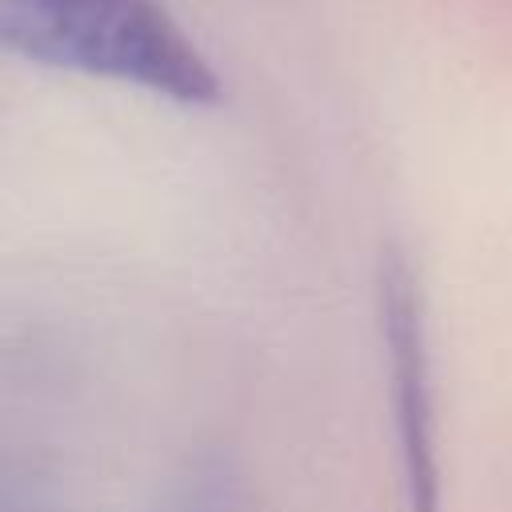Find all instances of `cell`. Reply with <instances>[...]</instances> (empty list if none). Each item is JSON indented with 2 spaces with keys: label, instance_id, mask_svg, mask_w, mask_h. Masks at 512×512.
I'll return each mask as SVG.
<instances>
[{
  "label": "cell",
  "instance_id": "cell-2",
  "mask_svg": "<svg viewBox=\"0 0 512 512\" xmlns=\"http://www.w3.org/2000/svg\"><path fill=\"white\" fill-rule=\"evenodd\" d=\"M376 320L388 368V408L396 436L400 512H440V436L428 308L416 268L400 248H388L376 276Z\"/></svg>",
  "mask_w": 512,
  "mask_h": 512
},
{
  "label": "cell",
  "instance_id": "cell-1",
  "mask_svg": "<svg viewBox=\"0 0 512 512\" xmlns=\"http://www.w3.org/2000/svg\"><path fill=\"white\" fill-rule=\"evenodd\" d=\"M12 52L180 104H216L220 80L160 0H0Z\"/></svg>",
  "mask_w": 512,
  "mask_h": 512
},
{
  "label": "cell",
  "instance_id": "cell-3",
  "mask_svg": "<svg viewBox=\"0 0 512 512\" xmlns=\"http://www.w3.org/2000/svg\"><path fill=\"white\" fill-rule=\"evenodd\" d=\"M156 512H264V508L236 464L208 456L188 464V472L160 496Z\"/></svg>",
  "mask_w": 512,
  "mask_h": 512
}]
</instances>
